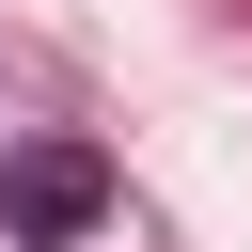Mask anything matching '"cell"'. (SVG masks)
Instances as JSON below:
<instances>
[{"label":"cell","mask_w":252,"mask_h":252,"mask_svg":"<svg viewBox=\"0 0 252 252\" xmlns=\"http://www.w3.org/2000/svg\"><path fill=\"white\" fill-rule=\"evenodd\" d=\"M32 236H63V220H94V158H16V189H0Z\"/></svg>","instance_id":"1"}]
</instances>
